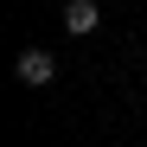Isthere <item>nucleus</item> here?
<instances>
[{"label":"nucleus","mask_w":147,"mask_h":147,"mask_svg":"<svg viewBox=\"0 0 147 147\" xmlns=\"http://www.w3.org/2000/svg\"><path fill=\"white\" fill-rule=\"evenodd\" d=\"M13 77H19V83H26V90H45V83H51V77H58V58H51V51H45V45H26V51H19V58H13Z\"/></svg>","instance_id":"obj_1"},{"label":"nucleus","mask_w":147,"mask_h":147,"mask_svg":"<svg viewBox=\"0 0 147 147\" xmlns=\"http://www.w3.org/2000/svg\"><path fill=\"white\" fill-rule=\"evenodd\" d=\"M58 19H64V32H70V38H90L96 26H102L96 0H64V13H58Z\"/></svg>","instance_id":"obj_2"}]
</instances>
